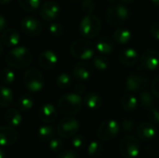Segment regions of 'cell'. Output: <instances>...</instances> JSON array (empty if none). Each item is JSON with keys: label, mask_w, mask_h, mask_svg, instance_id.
<instances>
[{"label": "cell", "mask_w": 159, "mask_h": 158, "mask_svg": "<svg viewBox=\"0 0 159 158\" xmlns=\"http://www.w3.org/2000/svg\"><path fill=\"white\" fill-rule=\"evenodd\" d=\"M148 118L152 122V124L159 125V110L157 108H151L148 112Z\"/></svg>", "instance_id": "obj_40"}, {"label": "cell", "mask_w": 159, "mask_h": 158, "mask_svg": "<svg viewBox=\"0 0 159 158\" xmlns=\"http://www.w3.org/2000/svg\"><path fill=\"white\" fill-rule=\"evenodd\" d=\"M24 86L31 92H39L43 89L45 80L42 73L36 68L28 69L23 76Z\"/></svg>", "instance_id": "obj_7"}, {"label": "cell", "mask_w": 159, "mask_h": 158, "mask_svg": "<svg viewBox=\"0 0 159 158\" xmlns=\"http://www.w3.org/2000/svg\"><path fill=\"white\" fill-rule=\"evenodd\" d=\"M20 7L26 12H34L40 5V0H19Z\"/></svg>", "instance_id": "obj_31"}, {"label": "cell", "mask_w": 159, "mask_h": 158, "mask_svg": "<svg viewBox=\"0 0 159 158\" xmlns=\"http://www.w3.org/2000/svg\"><path fill=\"white\" fill-rule=\"evenodd\" d=\"M57 158H79V156H78V155L75 151L67 150V151L61 152L58 155Z\"/></svg>", "instance_id": "obj_42"}, {"label": "cell", "mask_w": 159, "mask_h": 158, "mask_svg": "<svg viewBox=\"0 0 159 158\" xmlns=\"http://www.w3.org/2000/svg\"><path fill=\"white\" fill-rule=\"evenodd\" d=\"M20 28L25 34L30 36H36L42 33L43 27L37 19L31 16H26L20 22Z\"/></svg>", "instance_id": "obj_11"}, {"label": "cell", "mask_w": 159, "mask_h": 158, "mask_svg": "<svg viewBox=\"0 0 159 158\" xmlns=\"http://www.w3.org/2000/svg\"><path fill=\"white\" fill-rule=\"evenodd\" d=\"M85 91H86V86H85L82 82L77 83V84L75 86V93L80 95V94L84 93Z\"/></svg>", "instance_id": "obj_44"}, {"label": "cell", "mask_w": 159, "mask_h": 158, "mask_svg": "<svg viewBox=\"0 0 159 158\" xmlns=\"http://www.w3.org/2000/svg\"><path fill=\"white\" fill-rule=\"evenodd\" d=\"M96 48L100 53L104 54V55H109L114 51L115 47H114L113 41L110 38L106 36H102L97 41Z\"/></svg>", "instance_id": "obj_23"}, {"label": "cell", "mask_w": 159, "mask_h": 158, "mask_svg": "<svg viewBox=\"0 0 159 158\" xmlns=\"http://www.w3.org/2000/svg\"><path fill=\"white\" fill-rule=\"evenodd\" d=\"M83 102H84L85 105L89 109H90V110H97L102 104V97L99 94L95 93V92H89V93H88L85 96Z\"/></svg>", "instance_id": "obj_22"}, {"label": "cell", "mask_w": 159, "mask_h": 158, "mask_svg": "<svg viewBox=\"0 0 159 158\" xmlns=\"http://www.w3.org/2000/svg\"><path fill=\"white\" fill-rule=\"evenodd\" d=\"M113 38L115 41L118 44L124 45L127 44L130 41L131 39V33L129 29L127 28H118L115 31L113 34Z\"/></svg>", "instance_id": "obj_25"}, {"label": "cell", "mask_w": 159, "mask_h": 158, "mask_svg": "<svg viewBox=\"0 0 159 158\" xmlns=\"http://www.w3.org/2000/svg\"><path fill=\"white\" fill-rule=\"evenodd\" d=\"M80 129L79 121L73 116L62 118L57 126V133L62 139L73 138Z\"/></svg>", "instance_id": "obj_8"}, {"label": "cell", "mask_w": 159, "mask_h": 158, "mask_svg": "<svg viewBox=\"0 0 159 158\" xmlns=\"http://www.w3.org/2000/svg\"><path fill=\"white\" fill-rule=\"evenodd\" d=\"M138 100L131 93H126L121 98V106L126 112H132L137 108Z\"/></svg>", "instance_id": "obj_24"}, {"label": "cell", "mask_w": 159, "mask_h": 158, "mask_svg": "<svg viewBox=\"0 0 159 158\" xmlns=\"http://www.w3.org/2000/svg\"><path fill=\"white\" fill-rule=\"evenodd\" d=\"M55 136V130L53 127L49 125H43L38 129V137L45 142H49Z\"/></svg>", "instance_id": "obj_28"}, {"label": "cell", "mask_w": 159, "mask_h": 158, "mask_svg": "<svg viewBox=\"0 0 159 158\" xmlns=\"http://www.w3.org/2000/svg\"><path fill=\"white\" fill-rule=\"evenodd\" d=\"M123 4H130V3H132L134 0H120Z\"/></svg>", "instance_id": "obj_46"}, {"label": "cell", "mask_w": 159, "mask_h": 158, "mask_svg": "<svg viewBox=\"0 0 159 158\" xmlns=\"http://www.w3.org/2000/svg\"><path fill=\"white\" fill-rule=\"evenodd\" d=\"M18 140V133L13 127L0 128V146H11Z\"/></svg>", "instance_id": "obj_16"}, {"label": "cell", "mask_w": 159, "mask_h": 158, "mask_svg": "<svg viewBox=\"0 0 159 158\" xmlns=\"http://www.w3.org/2000/svg\"><path fill=\"white\" fill-rule=\"evenodd\" d=\"M141 66L146 70H156L159 67V52L156 49L145 50L141 57Z\"/></svg>", "instance_id": "obj_12"}, {"label": "cell", "mask_w": 159, "mask_h": 158, "mask_svg": "<svg viewBox=\"0 0 159 158\" xmlns=\"http://www.w3.org/2000/svg\"><path fill=\"white\" fill-rule=\"evenodd\" d=\"M11 0H0V5H5L7 3H9Z\"/></svg>", "instance_id": "obj_47"}, {"label": "cell", "mask_w": 159, "mask_h": 158, "mask_svg": "<svg viewBox=\"0 0 159 158\" xmlns=\"http://www.w3.org/2000/svg\"><path fill=\"white\" fill-rule=\"evenodd\" d=\"M56 84L61 88H66L72 84V77L68 74H61L56 79Z\"/></svg>", "instance_id": "obj_33"}, {"label": "cell", "mask_w": 159, "mask_h": 158, "mask_svg": "<svg viewBox=\"0 0 159 158\" xmlns=\"http://www.w3.org/2000/svg\"><path fill=\"white\" fill-rule=\"evenodd\" d=\"M151 91H152V94L156 98L159 99V75L154 79L151 85Z\"/></svg>", "instance_id": "obj_41"}, {"label": "cell", "mask_w": 159, "mask_h": 158, "mask_svg": "<svg viewBox=\"0 0 159 158\" xmlns=\"http://www.w3.org/2000/svg\"><path fill=\"white\" fill-rule=\"evenodd\" d=\"M81 8L83 12L86 13L87 15L92 14L95 8V3L93 2V0H85L81 5Z\"/></svg>", "instance_id": "obj_38"}, {"label": "cell", "mask_w": 159, "mask_h": 158, "mask_svg": "<svg viewBox=\"0 0 159 158\" xmlns=\"http://www.w3.org/2000/svg\"><path fill=\"white\" fill-rule=\"evenodd\" d=\"M148 78L140 74H130L126 80V88L130 92L144 90L148 86Z\"/></svg>", "instance_id": "obj_10"}, {"label": "cell", "mask_w": 159, "mask_h": 158, "mask_svg": "<svg viewBox=\"0 0 159 158\" xmlns=\"http://www.w3.org/2000/svg\"><path fill=\"white\" fill-rule=\"evenodd\" d=\"M130 16V11L124 5L116 4L108 7L106 10V20L111 26L123 24Z\"/></svg>", "instance_id": "obj_4"}, {"label": "cell", "mask_w": 159, "mask_h": 158, "mask_svg": "<svg viewBox=\"0 0 159 158\" xmlns=\"http://www.w3.org/2000/svg\"><path fill=\"white\" fill-rule=\"evenodd\" d=\"M93 65L99 71H105L109 67V61L106 58L102 56H98L93 60Z\"/></svg>", "instance_id": "obj_34"}, {"label": "cell", "mask_w": 159, "mask_h": 158, "mask_svg": "<svg viewBox=\"0 0 159 158\" xmlns=\"http://www.w3.org/2000/svg\"><path fill=\"white\" fill-rule=\"evenodd\" d=\"M120 132L119 124L114 120L109 119L103 121L97 130V137L101 142H109L114 140Z\"/></svg>", "instance_id": "obj_9"}, {"label": "cell", "mask_w": 159, "mask_h": 158, "mask_svg": "<svg viewBox=\"0 0 159 158\" xmlns=\"http://www.w3.org/2000/svg\"><path fill=\"white\" fill-rule=\"evenodd\" d=\"M38 117L45 123H52L58 117V110L50 103L43 104L38 111Z\"/></svg>", "instance_id": "obj_17"}, {"label": "cell", "mask_w": 159, "mask_h": 158, "mask_svg": "<svg viewBox=\"0 0 159 158\" xmlns=\"http://www.w3.org/2000/svg\"><path fill=\"white\" fill-rule=\"evenodd\" d=\"M34 102L32 98L28 95H22L18 101V107L22 112H27L33 108Z\"/></svg>", "instance_id": "obj_32"}, {"label": "cell", "mask_w": 159, "mask_h": 158, "mask_svg": "<svg viewBox=\"0 0 159 158\" xmlns=\"http://www.w3.org/2000/svg\"><path fill=\"white\" fill-rule=\"evenodd\" d=\"M122 129L124 130V132L126 133H130L134 130L135 129V123L133 120L131 119H124L122 121V125H121Z\"/></svg>", "instance_id": "obj_39"}, {"label": "cell", "mask_w": 159, "mask_h": 158, "mask_svg": "<svg viewBox=\"0 0 159 158\" xmlns=\"http://www.w3.org/2000/svg\"><path fill=\"white\" fill-rule=\"evenodd\" d=\"M33 61L32 52L24 47H17L8 52L6 58L7 63L15 69H21L29 66Z\"/></svg>", "instance_id": "obj_2"}, {"label": "cell", "mask_w": 159, "mask_h": 158, "mask_svg": "<svg viewBox=\"0 0 159 158\" xmlns=\"http://www.w3.org/2000/svg\"><path fill=\"white\" fill-rule=\"evenodd\" d=\"M72 145L75 149H82L86 145V138L83 135L74 136L72 139Z\"/></svg>", "instance_id": "obj_37"}, {"label": "cell", "mask_w": 159, "mask_h": 158, "mask_svg": "<svg viewBox=\"0 0 159 158\" xmlns=\"http://www.w3.org/2000/svg\"><path fill=\"white\" fill-rule=\"evenodd\" d=\"M93 69L91 65L86 61L77 62L73 69V76L79 82L87 81L92 75Z\"/></svg>", "instance_id": "obj_14"}, {"label": "cell", "mask_w": 159, "mask_h": 158, "mask_svg": "<svg viewBox=\"0 0 159 158\" xmlns=\"http://www.w3.org/2000/svg\"><path fill=\"white\" fill-rule=\"evenodd\" d=\"M6 26H7V20L2 14H0V33L5 30Z\"/></svg>", "instance_id": "obj_45"}, {"label": "cell", "mask_w": 159, "mask_h": 158, "mask_svg": "<svg viewBox=\"0 0 159 158\" xmlns=\"http://www.w3.org/2000/svg\"><path fill=\"white\" fill-rule=\"evenodd\" d=\"M5 120L10 127H19L22 122V116L18 110L10 108L5 113Z\"/></svg>", "instance_id": "obj_21"}, {"label": "cell", "mask_w": 159, "mask_h": 158, "mask_svg": "<svg viewBox=\"0 0 159 158\" xmlns=\"http://www.w3.org/2000/svg\"><path fill=\"white\" fill-rule=\"evenodd\" d=\"M3 49H4V47H3V44H2V42L0 41V56H1V54L3 53Z\"/></svg>", "instance_id": "obj_49"}, {"label": "cell", "mask_w": 159, "mask_h": 158, "mask_svg": "<svg viewBox=\"0 0 159 158\" xmlns=\"http://www.w3.org/2000/svg\"><path fill=\"white\" fill-rule=\"evenodd\" d=\"M83 100L79 94L68 93L61 96L57 102L58 111L66 116H72L78 114L82 108Z\"/></svg>", "instance_id": "obj_1"}, {"label": "cell", "mask_w": 159, "mask_h": 158, "mask_svg": "<svg viewBox=\"0 0 159 158\" xmlns=\"http://www.w3.org/2000/svg\"><path fill=\"white\" fill-rule=\"evenodd\" d=\"M59 61L58 55L52 50L43 51L38 58L39 65L45 70H52L56 67Z\"/></svg>", "instance_id": "obj_15"}, {"label": "cell", "mask_w": 159, "mask_h": 158, "mask_svg": "<svg viewBox=\"0 0 159 158\" xmlns=\"http://www.w3.org/2000/svg\"><path fill=\"white\" fill-rule=\"evenodd\" d=\"M20 36L19 32L14 28L5 29L2 34V42L8 47H13L19 45Z\"/></svg>", "instance_id": "obj_20"}, {"label": "cell", "mask_w": 159, "mask_h": 158, "mask_svg": "<svg viewBox=\"0 0 159 158\" xmlns=\"http://www.w3.org/2000/svg\"><path fill=\"white\" fill-rule=\"evenodd\" d=\"M158 18H159V10H158Z\"/></svg>", "instance_id": "obj_52"}, {"label": "cell", "mask_w": 159, "mask_h": 158, "mask_svg": "<svg viewBox=\"0 0 159 158\" xmlns=\"http://www.w3.org/2000/svg\"><path fill=\"white\" fill-rule=\"evenodd\" d=\"M137 135L138 137L145 142L151 141L153 139H155L157 131L156 129L154 127V125L152 123L149 122H143L141 123L138 128H137Z\"/></svg>", "instance_id": "obj_19"}, {"label": "cell", "mask_w": 159, "mask_h": 158, "mask_svg": "<svg viewBox=\"0 0 159 158\" xmlns=\"http://www.w3.org/2000/svg\"><path fill=\"white\" fill-rule=\"evenodd\" d=\"M102 28V22L101 20L93 15V14H88L86 15L79 24V31L80 34L85 38H93L95 37L101 31Z\"/></svg>", "instance_id": "obj_3"}, {"label": "cell", "mask_w": 159, "mask_h": 158, "mask_svg": "<svg viewBox=\"0 0 159 158\" xmlns=\"http://www.w3.org/2000/svg\"><path fill=\"white\" fill-rule=\"evenodd\" d=\"M63 31H64V28L62 24L60 22H51L48 25V32L55 36L62 34Z\"/></svg>", "instance_id": "obj_36"}, {"label": "cell", "mask_w": 159, "mask_h": 158, "mask_svg": "<svg viewBox=\"0 0 159 158\" xmlns=\"http://www.w3.org/2000/svg\"><path fill=\"white\" fill-rule=\"evenodd\" d=\"M119 153L124 158H136L140 154V141L134 135L125 136L119 143Z\"/></svg>", "instance_id": "obj_6"}, {"label": "cell", "mask_w": 159, "mask_h": 158, "mask_svg": "<svg viewBox=\"0 0 159 158\" xmlns=\"http://www.w3.org/2000/svg\"><path fill=\"white\" fill-rule=\"evenodd\" d=\"M48 146L50 151L54 153H59L63 149V142L59 138H53L48 142Z\"/></svg>", "instance_id": "obj_35"}, {"label": "cell", "mask_w": 159, "mask_h": 158, "mask_svg": "<svg viewBox=\"0 0 159 158\" xmlns=\"http://www.w3.org/2000/svg\"><path fill=\"white\" fill-rule=\"evenodd\" d=\"M16 79L15 73L11 68H4L0 72V81L5 85H11Z\"/></svg>", "instance_id": "obj_30"}, {"label": "cell", "mask_w": 159, "mask_h": 158, "mask_svg": "<svg viewBox=\"0 0 159 158\" xmlns=\"http://www.w3.org/2000/svg\"><path fill=\"white\" fill-rule=\"evenodd\" d=\"M13 92L10 88L1 86L0 87V107H8L13 102Z\"/></svg>", "instance_id": "obj_26"}, {"label": "cell", "mask_w": 159, "mask_h": 158, "mask_svg": "<svg viewBox=\"0 0 159 158\" xmlns=\"http://www.w3.org/2000/svg\"><path fill=\"white\" fill-rule=\"evenodd\" d=\"M118 59L122 64L126 66H133L139 61V54L135 48L128 47V48L123 49L119 53Z\"/></svg>", "instance_id": "obj_18"}, {"label": "cell", "mask_w": 159, "mask_h": 158, "mask_svg": "<svg viewBox=\"0 0 159 158\" xmlns=\"http://www.w3.org/2000/svg\"><path fill=\"white\" fill-rule=\"evenodd\" d=\"M106 1H108V2H110V3H114V2H116V1H117V0H106Z\"/></svg>", "instance_id": "obj_51"}, {"label": "cell", "mask_w": 159, "mask_h": 158, "mask_svg": "<svg viewBox=\"0 0 159 158\" xmlns=\"http://www.w3.org/2000/svg\"><path fill=\"white\" fill-rule=\"evenodd\" d=\"M71 54L81 61L90 60L94 56V47L88 39L75 40L70 47Z\"/></svg>", "instance_id": "obj_5"}, {"label": "cell", "mask_w": 159, "mask_h": 158, "mask_svg": "<svg viewBox=\"0 0 159 158\" xmlns=\"http://www.w3.org/2000/svg\"><path fill=\"white\" fill-rule=\"evenodd\" d=\"M152 2H153L154 4H156V5L159 6V0H152Z\"/></svg>", "instance_id": "obj_50"}, {"label": "cell", "mask_w": 159, "mask_h": 158, "mask_svg": "<svg viewBox=\"0 0 159 158\" xmlns=\"http://www.w3.org/2000/svg\"><path fill=\"white\" fill-rule=\"evenodd\" d=\"M0 158H5V152L0 148Z\"/></svg>", "instance_id": "obj_48"}, {"label": "cell", "mask_w": 159, "mask_h": 158, "mask_svg": "<svg viewBox=\"0 0 159 158\" xmlns=\"http://www.w3.org/2000/svg\"><path fill=\"white\" fill-rule=\"evenodd\" d=\"M155 96L149 92V91H143L140 94V102L142 104V106L145 109H151L155 106L156 104V101H155Z\"/></svg>", "instance_id": "obj_27"}, {"label": "cell", "mask_w": 159, "mask_h": 158, "mask_svg": "<svg viewBox=\"0 0 159 158\" xmlns=\"http://www.w3.org/2000/svg\"><path fill=\"white\" fill-rule=\"evenodd\" d=\"M103 153V146L98 141L91 142L88 146V155L90 157H99Z\"/></svg>", "instance_id": "obj_29"}, {"label": "cell", "mask_w": 159, "mask_h": 158, "mask_svg": "<svg viewBox=\"0 0 159 158\" xmlns=\"http://www.w3.org/2000/svg\"><path fill=\"white\" fill-rule=\"evenodd\" d=\"M150 33L151 35L156 39L159 41V23H155L151 26L150 28Z\"/></svg>", "instance_id": "obj_43"}, {"label": "cell", "mask_w": 159, "mask_h": 158, "mask_svg": "<svg viewBox=\"0 0 159 158\" xmlns=\"http://www.w3.org/2000/svg\"><path fill=\"white\" fill-rule=\"evenodd\" d=\"M61 13V7L55 1H47L40 8L39 14L41 18L47 21H52L59 17Z\"/></svg>", "instance_id": "obj_13"}]
</instances>
